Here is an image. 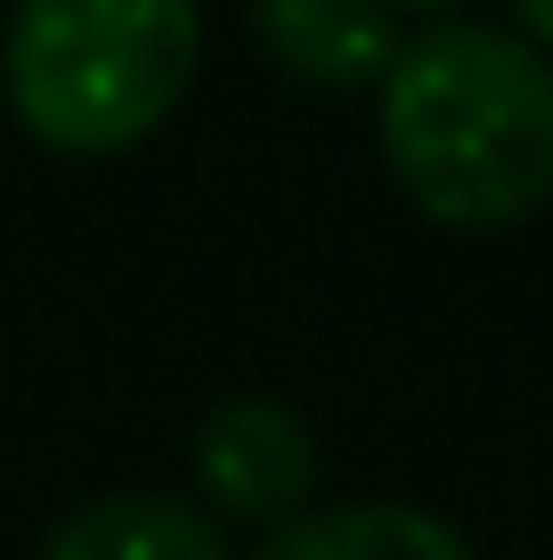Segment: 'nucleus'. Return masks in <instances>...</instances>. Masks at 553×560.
<instances>
[{
	"label": "nucleus",
	"mask_w": 553,
	"mask_h": 560,
	"mask_svg": "<svg viewBox=\"0 0 553 560\" xmlns=\"http://www.w3.org/2000/svg\"><path fill=\"white\" fill-rule=\"evenodd\" d=\"M42 560H228V536L180 495H99L57 520Z\"/></svg>",
	"instance_id": "5"
},
{
	"label": "nucleus",
	"mask_w": 553,
	"mask_h": 560,
	"mask_svg": "<svg viewBox=\"0 0 553 560\" xmlns=\"http://www.w3.org/2000/svg\"><path fill=\"white\" fill-rule=\"evenodd\" d=\"M253 25H261V49L285 73L326 82V90L375 82L399 57L391 0H253Z\"/></svg>",
	"instance_id": "4"
},
{
	"label": "nucleus",
	"mask_w": 553,
	"mask_h": 560,
	"mask_svg": "<svg viewBox=\"0 0 553 560\" xmlns=\"http://www.w3.org/2000/svg\"><path fill=\"white\" fill-rule=\"evenodd\" d=\"M318 479L310 422L277 398H228L196 431V488L220 520H253V528H285Z\"/></svg>",
	"instance_id": "3"
},
{
	"label": "nucleus",
	"mask_w": 553,
	"mask_h": 560,
	"mask_svg": "<svg viewBox=\"0 0 553 560\" xmlns=\"http://www.w3.org/2000/svg\"><path fill=\"white\" fill-rule=\"evenodd\" d=\"M391 9H464V0H391Z\"/></svg>",
	"instance_id": "8"
},
{
	"label": "nucleus",
	"mask_w": 553,
	"mask_h": 560,
	"mask_svg": "<svg viewBox=\"0 0 553 560\" xmlns=\"http://www.w3.org/2000/svg\"><path fill=\"white\" fill-rule=\"evenodd\" d=\"M383 154L440 228H505L553 196V57L497 25H431L383 66Z\"/></svg>",
	"instance_id": "1"
},
{
	"label": "nucleus",
	"mask_w": 553,
	"mask_h": 560,
	"mask_svg": "<svg viewBox=\"0 0 553 560\" xmlns=\"http://www.w3.org/2000/svg\"><path fill=\"white\" fill-rule=\"evenodd\" d=\"M253 560H472V545L415 504H334L293 512Z\"/></svg>",
	"instance_id": "6"
},
{
	"label": "nucleus",
	"mask_w": 553,
	"mask_h": 560,
	"mask_svg": "<svg viewBox=\"0 0 553 560\" xmlns=\"http://www.w3.org/2000/svg\"><path fill=\"white\" fill-rule=\"evenodd\" d=\"M512 9H521V25L538 33V42L553 49V0H512Z\"/></svg>",
	"instance_id": "7"
},
{
	"label": "nucleus",
	"mask_w": 553,
	"mask_h": 560,
	"mask_svg": "<svg viewBox=\"0 0 553 560\" xmlns=\"http://www.w3.org/2000/svg\"><path fill=\"white\" fill-rule=\"evenodd\" d=\"M196 49V0H16L0 82L42 147L123 154L171 122Z\"/></svg>",
	"instance_id": "2"
}]
</instances>
